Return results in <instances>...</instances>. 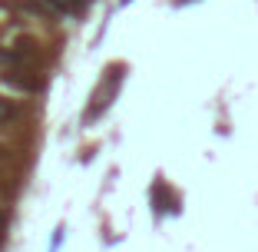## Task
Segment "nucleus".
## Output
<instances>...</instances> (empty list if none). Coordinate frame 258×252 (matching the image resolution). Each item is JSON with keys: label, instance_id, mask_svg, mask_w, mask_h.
I'll return each instance as SVG.
<instances>
[{"label": "nucleus", "instance_id": "nucleus-1", "mask_svg": "<svg viewBox=\"0 0 258 252\" xmlns=\"http://www.w3.org/2000/svg\"><path fill=\"white\" fill-rule=\"evenodd\" d=\"M14 116H17V107H14V103H7V99H0V123L14 120Z\"/></svg>", "mask_w": 258, "mask_h": 252}]
</instances>
